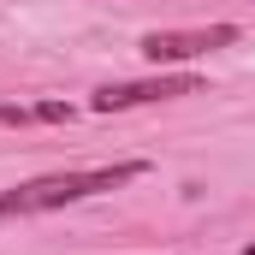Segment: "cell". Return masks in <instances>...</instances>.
Returning a JSON list of instances; mask_svg holds the SVG:
<instances>
[{
  "mask_svg": "<svg viewBox=\"0 0 255 255\" xmlns=\"http://www.w3.org/2000/svg\"><path fill=\"white\" fill-rule=\"evenodd\" d=\"M130 178H142V160H119V166H101V172H48V178H30V184L0 196V220L6 214H48V208L83 202L95 190H119Z\"/></svg>",
  "mask_w": 255,
  "mask_h": 255,
  "instance_id": "obj_1",
  "label": "cell"
},
{
  "mask_svg": "<svg viewBox=\"0 0 255 255\" xmlns=\"http://www.w3.org/2000/svg\"><path fill=\"white\" fill-rule=\"evenodd\" d=\"M232 42H238L232 24H208V30H148V36H142V60L172 65V60H196V54L232 48Z\"/></svg>",
  "mask_w": 255,
  "mask_h": 255,
  "instance_id": "obj_2",
  "label": "cell"
},
{
  "mask_svg": "<svg viewBox=\"0 0 255 255\" xmlns=\"http://www.w3.org/2000/svg\"><path fill=\"white\" fill-rule=\"evenodd\" d=\"M202 83L196 77H148V83H107L95 89V107L101 113H119V107H142V101H172V95H196Z\"/></svg>",
  "mask_w": 255,
  "mask_h": 255,
  "instance_id": "obj_3",
  "label": "cell"
},
{
  "mask_svg": "<svg viewBox=\"0 0 255 255\" xmlns=\"http://www.w3.org/2000/svg\"><path fill=\"white\" fill-rule=\"evenodd\" d=\"M244 255H255V244H250V250H244Z\"/></svg>",
  "mask_w": 255,
  "mask_h": 255,
  "instance_id": "obj_4",
  "label": "cell"
}]
</instances>
